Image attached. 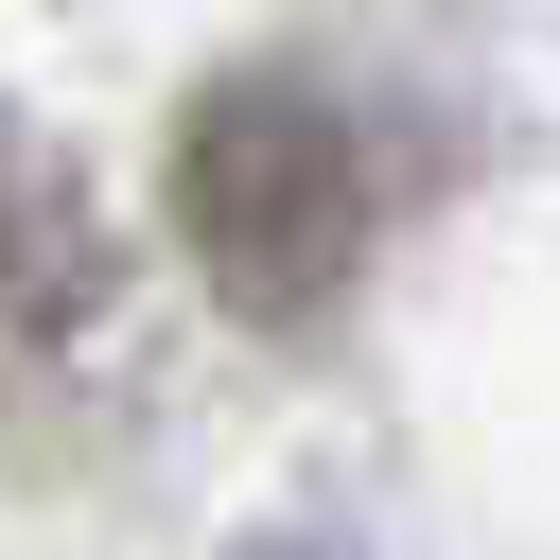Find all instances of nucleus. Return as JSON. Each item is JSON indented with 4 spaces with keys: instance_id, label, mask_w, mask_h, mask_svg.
<instances>
[{
    "instance_id": "nucleus-1",
    "label": "nucleus",
    "mask_w": 560,
    "mask_h": 560,
    "mask_svg": "<svg viewBox=\"0 0 560 560\" xmlns=\"http://www.w3.org/2000/svg\"><path fill=\"white\" fill-rule=\"evenodd\" d=\"M175 192H192V245H210V280L245 315H315L350 280V245H368V175H350V140H332L315 88H228L192 122Z\"/></svg>"
},
{
    "instance_id": "nucleus-2",
    "label": "nucleus",
    "mask_w": 560,
    "mask_h": 560,
    "mask_svg": "<svg viewBox=\"0 0 560 560\" xmlns=\"http://www.w3.org/2000/svg\"><path fill=\"white\" fill-rule=\"evenodd\" d=\"M70 315H88V228H70L52 175H0V402H18V368H35Z\"/></svg>"
}]
</instances>
